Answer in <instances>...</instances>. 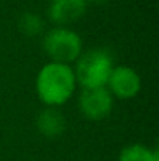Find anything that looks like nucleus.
Wrapping results in <instances>:
<instances>
[{"mask_svg": "<svg viewBox=\"0 0 159 161\" xmlns=\"http://www.w3.org/2000/svg\"><path fill=\"white\" fill-rule=\"evenodd\" d=\"M77 78L70 64L50 61L41 67L36 77V94L45 107L59 108L67 103L77 89Z\"/></svg>", "mask_w": 159, "mask_h": 161, "instance_id": "obj_1", "label": "nucleus"}, {"mask_svg": "<svg viewBox=\"0 0 159 161\" xmlns=\"http://www.w3.org/2000/svg\"><path fill=\"white\" fill-rule=\"evenodd\" d=\"M114 69V58L106 49H89L75 61L77 83L84 88H103Z\"/></svg>", "mask_w": 159, "mask_h": 161, "instance_id": "obj_2", "label": "nucleus"}, {"mask_svg": "<svg viewBox=\"0 0 159 161\" xmlns=\"http://www.w3.org/2000/svg\"><path fill=\"white\" fill-rule=\"evenodd\" d=\"M42 47L52 61L72 64L83 52V39L72 28L55 27L45 33L42 39Z\"/></svg>", "mask_w": 159, "mask_h": 161, "instance_id": "obj_3", "label": "nucleus"}, {"mask_svg": "<svg viewBox=\"0 0 159 161\" xmlns=\"http://www.w3.org/2000/svg\"><path fill=\"white\" fill-rule=\"evenodd\" d=\"M80 113L89 120H103L111 116L114 97L108 88H84L78 97Z\"/></svg>", "mask_w": 159, "mask_h": 161, "instance_id": "obj_4", "label": "nucleus"}, {"mask_svg": "<svg viewBox=\"0 0 159 161\" xmlns=\"http://www.w3.org/2000/svg\"><path fill=\"white\" fill-rule=\"evenodd\" d=\"M108 91L112 97H117L120 100H130L134 99L140 89H142V80L140 75L130 66H114L108 83Z\"/></svg>", "mask_w": 159, "mask_h": 161, "instance_id": "obj_5", "label": "nucleus"}, {"mask_svg": "<svg viewBox=\"0 0 159 161\" xmlns=\"http://www.w3.org/2000/svg\"><path fill=\"white\" fill-rule=\"evenodd\" d=\"M87 9L86 0H50L47 16L56 27H67L80 20Z\"/></svg>", "mask_w": 159, "mask_h": 161, "instance_id": "obj_6", "label": "nucleus"}, {"mask_svg": "<svg viewBox=\"0 0 159 161\" xmlns=\"http://www.w3.org/2000/svg\"><path fill=\"white\" fill-rule=\"evenodd\" d=\"M36 127L39 133L47 138V139H55L61 136L66 130V117L64 114L53 107H47L42 109L36 119Z\"/></svg>", "mask_w": 159, "mask_h": 161, "instance_id": "obj_7", "label": "nucleus"}, {"mask_svg": "<svg viewBox=\"0 0 159 161\" xmlns=\"http://www.w3.org/2000/svg\"><path fill=\"white\" fill-rule=\"evenodd\" d=\"M117 161H159V152L144 144H130L122 149Z\"/></svg>", "mask_w": 159, "mask_h": 161, "instance_id": "obj_8", "label": "nucleus"}, {"mask_svg": "<svg viewBox=\"0 0 159 161\" xmlns=\"http://www.w3.org/2000/svg\"><path fill=\"white\" fill-rule=\"evenodd\" d=\"M19 30L25 36H38L44 30V20L36 13H24L19 17Z\"/></svg>", "mask_w": 159, "mask_h": 161, "instance_id": "obj_9", "label": "nucleus"}, {"mask_svg": "<svg viewBox=\"0 0 159 161\" xmlns=\"http://www.w3.org/2000/svg\"><path fill=\"white\" fill-rule=\"evenodd\" d=\"M108 0H86V3H92V5H105Z\"/></svg>", "mask_w": 159, "mask_h": 161, "instance_id": "obj_10", "label": "nucleus"}]
</instances>
